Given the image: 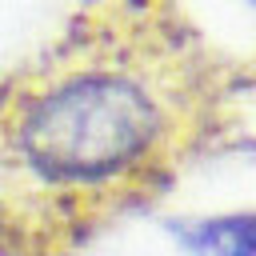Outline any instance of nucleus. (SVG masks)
I'll return each mask as SVG.
<instances>
[{
    "label": "nucleus",
    "instance_id": "1",
    "mask_svg": "<svg viewBox=\"0 0 256 256\" xmlns=\"http://www.w3.org/2000/svg\"><path fill=\"white\" fill-rule=\"evenodd\" d=\"M236 96L180 0H88L0 80V256H84L228 136Z\"/></svg>",
    "mask_w": 256,
    "mask_h": 256
},
{
    "label": "nucleus",
    "instance_id": "2",
    "mask_svg": "<svg viewBox=\"0 0 256 256\" xmlns=\"http://www.w3.org/2000/svg\"><path fill=\"white\" fill-rule=\"evenodd\" d=\"M196 244L212 256H256V216L212 220L196 232Z\"/></svg>",
    "mask_w": 256,
    "mask_h": 256
}]
</instances>
